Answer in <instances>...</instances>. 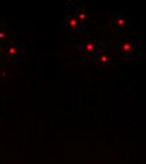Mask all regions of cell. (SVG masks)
Wrapping results in <instances>:
<instances>
[{
    "label": "cell",
    "instance_id": "cell-1",
    "mask_svg": "<svg viewBox=\"0 0 146 164\" xmlns=\"http://www.w3.org/2000/svg\"><path fill=\"white\" fill-rule=\"evenodd\" d=\"M17 53H18V48H17V45L10 44V47L8 48V54H9L10 57H15V56H17Z\"/></svg>",
    "mask_w": 146,
    "mask_h": 164
},
{
    "label": "cell",
    "instance_id": "cell-2",
    "mask_svg": "<svg viewBox=\"0 0 146 164\" xmlns=\"http://www.w3.org/2000/svg\"><path fill=\"white\" fill-rule=\"evenodd\" d=\"M77 24H78L77 19H71V21H69V27H71V28H76Z\"/></svg>",
    "mask_w": 146,
    "mask_h": 164
},
{
    "label": "cell",
    "instance_id": "cell-3",
    "mask_svg": "<svg viewBox=\"0 0 146 164\" xmlns=\"http://www.w3.org/2000/svg\"><path fill=\"white\" fill-rule=\"evenodd\" d=\"M5 36H6V34H5V32L0 29V41H3V39L5 38Z\"/></svg>",
    "mask_w": 146,
    "mask_h": 164
},
{
    "label": "cell",
    "instance_id": "cell-4",
    "mask_svg": "<svg viewBox=\"0 0 146 164\" xmlns=\"http://www.w3.org/2000/svg\"><path fill=\"white\" fill-rule=\"evenodd\" d=\"M2 51H3V48H2V45H0V53H2Z\"/></svg>",
    "mask_w": 146,
    "mask_h": 164
}]
</instances>
